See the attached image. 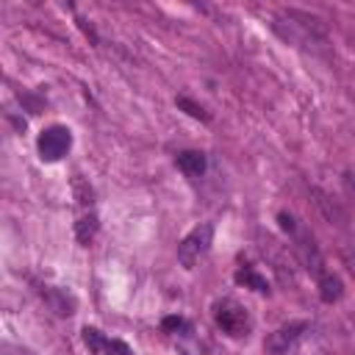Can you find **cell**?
I'll return each instance as SVG.
<instances>
[{"label":"cell","instance_id":"obj_1","mask_svg":"<svg viewBox=\"0 0 355 355\" xmlns=\"http://www.w3.org/2000/svg\"><path fill=\"white\" fill-rule=\"evenodd\" d=\"M272 28L291 44H302V47H313L319 50L324 44V25L316 17H308L302 11H283L275 17Z\"/></svg>","mask_w":355,"mask_h":355},{"label":"cell","instance_id":"obj_2","mask_svg":"<svg viewBox=\"0 0 355 355\" xmlns=\"http://www.w3.org/2000/svg\"><path fill=\"white\" fill-rule=\"evenodd\" d=\"M214 324H216L225 336L241 338V336L250 333L252 319H250V313H247V308H244L241 302H236L233 297H222V300L214 302Z\"/></svg>","mask_w":355,"mask_h":355},{"label":"cell","instance_id":"obj_3","mask_svg":"<svg viewBox=\"0 0 355 355\" xmlns=\"http://www.w3.org/2000/svg\"><path fill=\"white\" fill-rule=\"evenodd\" d=\"M211 244H214V222H200L178 244V261H180V266L183 269H194V263L211 250Z\"/></svg>","mask_w":355,"mask_h":355},{"label":"cell","instance_id":"obj_4","mask_svg":"<svg viewBox=\"0 0 355 355\" xmlns=\"http://www.w3.org/2000/svg\"><path fill=\"white\" fill-rule=\"evenodd\" d=\"M311 330V324L308 322H286V324H280L277 330H272L269 333V338H266V352H272V355H286V352H291L302 338H305V333Z\"/></svg>","mask_w":355,"mask_h":355},{"label":"cell","instance_id":"obj_5","mask_svg":"<svg viewBox=\"0 0 355 355\" xmlns=\"http://www.w3.org/2000/svg\"><path fill=\"white\" fill-rule=\"evenodd\" d=\"M36 147H39L42 161H58V158H64L67 150L72 147V133H69V128H64V125H50V128H44V130L39 133Z\"/></svg>","mask_w":355,"mask_h":355},{"label":"cell","instance_id":"obj_6","mask_svg":"<svg viewBox=\"0 0 355 355\" xmlns=\"http://www.w3.org/2000/svg\"><path fill=\"white\" fill-rule=\"evenodd\" d=\"M83 344L89 347L92 355H130V349H128L125 341L108 338L97 327H83Z\"/></svg>","mask_w":355,"mask_h":355},{"label":"cell","instance_id":"obj_7","mask_svg":"<svg viewBox=\"0 0 355 355\" xmlns=\"http://www.w3.org/2000/svg\"><path fill=\"white\" fill-rule=\"evenodd\" d=\"M178 169L189 178H200L205 172V153L200 150H183L178 153Z\"/></svg>","mask_w":355,"mask_h":355},{"label":"cell","instance_id":"obj_8","mask_svg":"<svg viewBox=\"0 0 355 355\" xmlns=\"http://www.w3.org/2000/svg\"><path fill=\"white\" fill-rule=\"evenodd\" d=\"M316 288H319V297H322L324 302H336V300H341V294H344V283H341L338 275H333V272L322 275V277L316 280Z\"/></svg>","mask_w":355,"mask_h":355},{"label":"cell","instance_id":"obj_9","mask_svg":"<svg viewBox=\"0 0 355 355\" xmlns=\"http://www.w3.org/2000/svg\"><path fill=\"white\" fill-rule=\"evenodd\" d=\"M44 297H47V305H50L58 316H69V313L75 311V300H72L64 288H47Z\"/></svg>","mask_w":355,"mask_h":355},{"label":"cell","instance_id":"obj_10","mask_svg":"<svg viewBox=\"0 0 355 355\" xmlns=\"http://www.w3.org/2000/svg\"><path fill=\"white\" fill-rule=\"evenodd\" d=\"M94 233H97V214L94 211H83L78 216V222H75V239L80 244H89L94 239Z\"/></svg>","mask_w":355,"mask_h":355},{"label":"cell","instance_id":"obj_11","mask_svg":"<svg viewBox=\"0 0 355 355\" xmlns=\"http://www.w3.org/2000/svg\"><path fill=\"white\" fill-rule=\"evenodd\" d=\"M236 283H241L244 288L261 291V294H266V291H269V283H266V277H263V275H258L252 266H241V269L236 272Z\"/></svg>","mask_w":355,"mask_h":355},{"label":"cell","instance_id":"obj_12","mask_svg":"<svg viewBox=\"0 0 355 355\" xmlns=\"http://www.w3.org/2000/svg\"><path fill=\"white\" fill-rule=\"evenodd\" d=\"M313 197H316V205L322 208V214H324L330 222L341 225V222L347 219V214H344V211H341V208H338V205H336V202H333V200H330V197H327L322 189H313Z\"/></svg>","mask_w":355,"mask_h":355},{"label":"cell","instance_id":"obj_13","mask_svg":"<svg viewBox=\"0 0 355 355\" xmlns=\"http://www.w3.org/2000/svg\"><path fill=\"white\" fill-rule=\"evenodd\" d=\"M175 103H178V108H183L189 116H194V119H208L205 108H202V105H197L194 100H189V97H178Z\"/></svg>","mask_w":355,"mask_h":355},{"label":"cell","instance_id":"obj_14","mask_svg":"<svg viewBox=\"0 0 355 355\" xmlns=\"http://www.w3.org/2000/svg\"><path fill=\"white\" fill-rule=\"evenodd\" d=\"M277 222H280V227H283L286 233H291V236H294V233H297V227H300V225H297V219H294L291 214H286V211H280V214H277Z\"/></svg>","mask_w":355,"mask_h":355},{"label":"cell","instance_id":"obj_15","mask_svg":"<svg viewBox=\"0 0 355 355\" xmlns=\"http://www.w3.org/2000/svg\"><path fill=\"white\" fill-rule=\"evenodd\" d=\"M161 324H164V330H169V333H178V330H189L186 319H180V316H166Z\"/></svg>","mask_w":355,"mask_h":355},{"label":"cell","instance_id":"obj_16","mask_svg":"<svg viewBox=\"0 0 355 355\" xmlns=\"http://www.w3.org/2000/svg\"><path fill=\"white\" fill-rule=\"evenodd\" d=\"M316 355H330V352H316Z\"/></svg>","mask_w":355,"mask_h":355}]
</instances>
